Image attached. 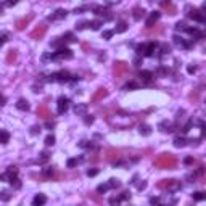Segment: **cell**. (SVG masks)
I'll return each mask as SVG.
<instances>
[{"label": "cell", "instance_id": "obj_1", "mask_svg": "<svg viewBox=\"0 0 206 206\" xmlns=\"http://www.w3.org/2000/svg\"><path fill=\"white\" fill-rule=\"evenodd\" d=\"M50 82H69L71 81V74L68 71H58V73H53L49 76Z\"/></svg>", "mask_w": 206, "mask_h": 206}, {"label": "cell", "instance_id": "obj_2", "mask_svg": "<svg viewBox=\"0 0 206 206\" xmlns=\"http://www.w3.org/2000/svg\"><path fill=\"white\" fill-rule=\"evenodd\" d=\"M73 57V50L68 49V47H61V49H58L55 53H51V60H63V58H71Z\"/></svg>", "mask_w": 206, "mask_h": 206}, {"label": "cell", "instance_id": "obj_3", "mask_svg": "<svg viewBox=\"0 0 206 206\" xmlns=\"http://www.w3.org/2000/svg\"><path fill=\"white\" fill-rule=\"evenodd\" d=\"M68 108H69V98H66V97L58 98V113L63 114V113L68 111Z\"/></svg>", "mask_w": 206, "mask_h": 206}, {"label": "cell", "instance_id": "obj_4", "mask_svg": "<svg viewBox=\"0 0 206 206\" xmlns=\"http://www.w3.org/2000/svg\"><path fill=\"white\" fill-rule=\"evenodd\" d=\"M158 47H160V44H158V42H148V44H145V51H143V57H153Z\"/></svg>", "mask_w": 206, "mask_h": 206}, {"label": "cell", "instance_id": "obj_5", "mask_svg": "<svg viewBox=\"0 0 206 206\" xmlns=\"http://www.w3.org/2000/svg\"><path fill=\"white\" fill-rule=\"evenodd\" d=\"M187 16H188L190 19H193V21H197V23H205L203 13H201V11H197V10H192L190 13H187Z\"/></svg>", "mask_w": 206, "mask_h": 206}, {"label": "cell", "instance_id": "obj_6", "mask_svg": "<svg viewBox=\"0 0 206 206\" xmlns=\"http://www.w3.org/2000/svg\"><path fill=\"white\" fill-rule=\"evenodd\" d=\"M66 16H68V11H66V10L58 8L57 11L53 13V15L49 16V19H50V21H55V19H63V18H66Z\"/></svg>", "mask_w": 206, "mask_h": 206}, {"label": "cell", "instance_id": "obj_7", "mask_svg": "<svg viewBox=\"0 0 206 206\" xmlns=\"http://www.w3.org/2000/svg\"><path fill=\"white\" fill-rule=\"evenodd\" d=\"M47 203V197L44 193H37L36 197L32 198V205L34 206H42V205H45Z\"/></svg>", "mask_w": 206, "mask_h": 206}, {"label": "cell", "instance_id": "obj_8", "mask_svg": "<svg viewBox=\"0 0 206 206\" xmlns=\"http://www.w3.org/2000/svg\"><path fill=\"white\" fill-rule=\"evenodd\" d=\"M160 16H161V13H160V11H152V13H150V18L147 19V27H152L154 23H156L158 19H160Z\"/></svg>", "mask_w": 206, "mask_h": 206}, {"label": "cell", "instance_id": "obj_9", "mask_svg": "<svg viewBox=\"0 0 206 206\" xmlns=\"http://www.w3.org/2000/svg\"><path fill=\"white\" fill-rule=\"evenodd\" d=\"M16 108H18L19 111H29V102L24 100V98H19V100L16 102Z\"/></svg>", "mask_w": 206, "mask_h": 206}, {"label": "cell", "instance_id": "obj_10", "mask_svg": "<svg viewBox=\"0 0 206 206\" xmlns=\"http://www.w3.org/2000/svg\"><path fill=\"white\" fill-rule=\"evenodd\" d=\"M139 77H140V81L142 82H150L153 79V73L152 71H140V74H139Z\"/></svg>", "mask_w": 206, "mask_h": 206}, {"label": "cell", "instance_id": "obj_11", "mask_svg": "<svg viewBox=\"0 0 206 206\" xmlns=\"http://www.w3.org/2000/svg\"><path fill=\"white\" fill-rule=\"evenodd\" d=\"M134 19H137V21H139V19H142L143 16H145V10L143 8H140V6H137V8H134Z\"/></svg>", "mask_w": 206, "mask_h": 206}, {"label": "cell", "instance_id": "obj_12", "mask_svg": "<svg viewBox=\"0 0 206 206\" xmlns=\"http://www.w3.org/2000/svg\"><path fill=\"white\" fill-rule=\"evenodd\" d=\"M85 111H87V105L85 103H77L74 106V113L76 114H85Z\"/></svg>", "mask_w": 206, "mask_h": 206}, {"label": "cell", "instance_id": "obj_13", "mask_svg": "<svg viewBox=\"0 0 206 206\" xmlns=\"http://www.w3.org/2000/svg\"><path fill=\"white\" fill-rule=\"evenodd\" d=\"M8 142H10V132L0 130V143H2V145H6Z\"/></svg>", "mask_w": 206, "mask_h": 206}, {"label": "cell", "instance_id": "obj_14", "mask_svg": "<svg viewBox=\"0 0 206 206\" xmlns=\"http://www.w3.org/2000/svg\"><path fill=\"white\" fill-rule=\"evenodd\" d=\"M188 140L185 139V137H176V140H174V147H177V148H182V147L187 145Z\"/></svg>", "mask_w": 206, "mask_h": 206}, {"label": "cell", "instance_id": "obj_15", "mask_svg": "<svg viewBox=\"0 0 206 206\" xmlns=\"http://www.w3.org/2000/svg\"><path fill=\"white\" fill-rule=\"evenodd\" d=\"M127 31V23H124V21H119L118 24H116V29H114V32H118V34H122V32H126Z\"/></svg>", "mask_w": 206, "mask_h": 206}, {"label": "cell", "instance_id": "obj_16", "mask_svg": "<svg viewBox=\"0 0 206 206\" xmlns=\"http://www.w3.org/2000/svg\"><path fill=\"white\" fill-rule=\"evenodd\" d=\"M139 132L142 134V135H150L152 134V127H150L148 124H140V127H139Z\"/></svg>", "mask_w": 206, "mask_h": 206}, {"label": "cell", "instance_id": "obj_17", "mask_svg": "<svg viewBox=\"0 0 206 206\" xmlns=\"http://www.w3.org/2000/svg\"><path fill=\"white\" fill-rule=\"evenodd\" d=\"M108 187L109 188H119V187H121V180L116 179V177H111L109 182H108Z\"/></svg>", "mask_w": 206, "mask_h": 206}, {"label": "cell", "instance_id": "obj_18", "mask_svg": "<svg viewBox=\"0 0 206 206\" xmlns=\"http://www.w3.org/2000/svg\"><path fill=\"white\" fill-rule=\"evenodd\" d=\"M102 24H103V23L100 21V19H94V21L89 23V27H90L92 31H98L102 27Z\"/></svg>", "mask_w": 206, "mask_h": 206}, {"label": "cell", "instance_id": "obj_19", "mask_svg": "<svg viewBox=\"0 0 206 206\" xmlns=\"http://www.w3.org/2000/svg\"><path fill=\"white\" fill-rule=\"evenodd\" d=\"M92 10H94V13L95 15H98V16H102V15H106V8H103V6H92Z\"/></svg>", "mask_w": 206, "mask_h": 206}, {"label": "cell", "instance_id": "obj_20", "mask_svg": "<svg viewBox=\"0 0 206 206\" xmlns=\"http://www.w3.org/2000/svg\"><path fill=\"white\" fill-rule=\"evenodd\" d=\"M205 198H206L205 192H195V193H193V200L195 201H203Z\"/></svg>", "mask_w": 206, "mask_h": 206}, {"label": "cell", "instance_id": "obj_21", "mask_svg": "<svg viewBox=\"0 0 206 206\" xmlns=\"http://www.w3.org/2000/svg\"><path fill=\"white\" fill-rule=\"evenodd\" d=\"M8 182L11 184V187H13V188H21V182H19V179H18L16 176H15V177H11V179H10Z\"/></svg>", "mask_w": 206, "mask_h": 206}, {"label": "cell", "instance_id": "obj_22", "mask_svg": "<svg viewBox=\"0 0 206 206\" xmlns=\"http://www.w3.org/2000/svg\"><path fill=\"white\" fill-rule=\"evenodd\" d=\"M53 172H55V169L51 166H47V167H44V169H42V174L45 177H51V176H53Z\"/></svg>", "mask_w": 206, "mask_h": 206}, {"label": "cell", "instance_id": "obj_23", "mask_svg": "<svg viewBox=\"0 0 206 206\" xmlns=\"http://www.w3.org/2000/svg\"><path fill=\"white\" fill-rule=\"evenodd\" d=\"M10 198H11V193H10L8 190H2V192H0V200H2V201H8Z\"/></svg>", "mask_w": 206, "mask_h": 206}, {"label": "cell", "instance_id": "obj_24", "mask_svg": "<svg viewBox=\"0 0 206 206\" xmlns=\"http://www.w3.org/2000/svg\"><path fill=\"white\" fill-rule=\"evenodd\" d=\"M108 184H100V185H98V187H97V193H100V195H103V193H105V192H108Z\"/></svg>", "mask_w": 206, "mask_h": 206}, {"label": "cell", "instance_id": "obj_25", "mask_svg": "<svg viewBox=\"0 0 206 206\" xmlns=\"http://www.w3.org/2000/svg\"><path fill=\"white\" fill-rule=\"evenodd\" d=\"M77 145H79V148H92V142H89V140H82Z\"/></svg>", "mask_w": 206, "mask_h": 206}, {"label": "cell", "instance_id": "obj_26", "mask_svg": "<svg viewBox=\"0 0 206 206\" xmlns=\"http://www.w3.org/2000/svg\"><path fill=\"white\" fill-rule=\"evenodd\" d=\"M113 34H114V31H103V32H102V37H103L105 40H109V39L113 37Z\"/></svg>", "mask_w": 206, "mask_h": 206}, {"label": "cell", "instance_id": "obj_27", "mask_svg": "<svg viewBox=\"0 0 206 206\" xmlns=\"http://www.w3.org/2000/svg\"><path fill=\"white\" fill-rule=\"evenodd\" d=\"M143 51H145V44H140V45H137V47H135V53L139 55V57H142Z\"/></svg>", "mask_w": 206, "mask_h": 206}, {"label": "cell", "instance_id": "obj_28", "mask_svg": "<svg viewBox=\"0 0 206 206\" xmlns=\"http://www.w3.org/2000/svg\"><path fill=\"white\" fill-rule=\"evenodd\" d=\"M40 130H42L40 126H32V127H31V135H39Z\"/></svg>", "mask_w": 206, "mask_h": 206}, {"label": "cell", "instance_id": "obj_29", "mask_svg": "<svg viewBox=\"0 0 206 206\" xmlns=\"http://www.w3.org/2000/svg\"><path fill=\"white\" fill-rule=\"evenodd\" d=\"M53 143H55V137L51 135V134H50V135H47L45 137V145L50 147V145H53Z\"/></svg>", "mask_w": 206, "mask_h": 206}, {"label": "cell", "instance_id": "obj_30", "mask_svg": "<svg viewBox=\"0 0 206 206\" xmlns=\"http://www.w3.org/2000/svg\"><path fill=\"white\" fill-rule=\"evenodd\" d=\"M66 166L68 167H76L77 166V160H76V158H69L68 163H66Z\"/></svg>", "mask_w": 206, "mask_h": 206}, {"label": "cell", "instance_id": "obj_31", "mask_svg": "<svg viewBox=\"0 0 206 206\" xmlns=\"http://www.w3.org/2000/svg\"><path fill=\"white\" fill-rule=\"evenodd\" d=\"M192 126H193V121H188V122H187V124H185V126H184V127H182V134H187V132H188V130H190V129H192Z\"/></svg>", "mask_w": 206, "mask_h": 206}, {"label": "cell", "instance_id": "obj_32", "mask_svg": "<svg viewBox=\"0 0 206 206\" xmlns=\"http://www.w3.org/2000/svg\"><path fill=\"white\" fill-rule=\"evenodd\" d=\"M47 160H49V152H42V153H40L39 161H40V163H45Z\"/></svg>", "mask_w": 206, "mask_h": 206}, {"label": "cell", "instance_id": "obj_33", "mask_svg": "<svg viewBox=\"0 0 206 206\" xmlns=\"http://www.w3.org/2000/svg\"><path fill=\"white\" fill-rule=\"evenodd\" d=\"M84 116H85V118H84V122H85L87 126H90L92 122H94V116H89V114H84Z\"/></svg>", "mask_w": 206, "mask_h": 206}, {"label": "cell", "instance_id": "obj_34", "mask_svg": "<svg viewBox=\"0 0 206 206\" xmlns=\"http://www.w3.org/2000/svg\"><path fill=\"white\" fill-rule=\"evenodd\" d=\"M134 66H142V57H139V55H137L135 58H134Z\"/></svg>", "mask_w": 206, "mask_h": 206}, {"label": "cell", "instance_id": "obj_35", "mask_svg": "<svg viewBox=\"0 0 206 206\" xmlns=\"http://www.w3.org/2000/svg\"><path fill=\"white\" fill-rule=\"evenodd\" d=\"M87 26H89L87 21H81V23H77V24H76V29L81 31V29H84V27H87Z\"/></svg>", "mask_w": 206, "mask_h": 206}, {"label": "cell", "instance_id": "obj_36", "mask_svg": "<svg viewBox=\"0 0 206 206\" xmlns=\"http://www.w3.org/2000/svg\"><path fill=\"white\" fill-rule=\"evenodd\" d=\"M185 27H187V24H185L184 21H179V23L176 24V29H177V31H185Z\"/></svg>", "mask_w": 206, "mask_h": 206}, {"label": "cell", "instance_id": "obj_37", "mask_svg": "<svg viewBox=\"0 0 206 206\" xmlns=\"http://www.w3.org/2000/svg\"><path fill=\"white\" fill-rule=\"evenodd\" d=\"M172 39H174V44H176V45H182V44H184V39L179 37V36H174Z\"/></svg>", "mask_w": 206, "mask_h": 206}, {"label": "cell", "instance_id": "obj_38", "mask_svg": "<svg viewBox=\"0 0 206 206\" xmlns=\"http://www.w3.org/2000/svg\"><path fill=\"white\" fill-rule=\"evenodd\" d=\"M171 51V49H169V45H166V44H163V45H161V53L163 55H166V53H169Z\"/></svg>", "mask_w": 206, "mask_h": 206}, {"label": "cell", "instance_id": "obj_39", "mask_svg": "<svg viewBox=\"0 0 206 206\" xmlns=\"http://www.w3.org/2000/svg\"><path fill=\"white\" fill-rule=\"evenodd\" d=\"M137 87H139V84H137V82H134V81H130V82L126 84V89H137Z\"/></svg>", "mask_w": 206, "mask_h": 206}, {"label": "cell", "instance_id": "obj_40", "mask_svg": "<svg viewBox=\"0 0 206 206\" xmlns=\"http://www.w3.org/2000/svg\"><path fill=\"white\" fill-rule=\"evenodd\" d=\"M0 180H2V182H6V180H10V174H8V172H3V174H0Z\"/></svg>", "mask_w": 206, "mask_h": 206}, {"label": "cell", "instance_id": "obj_41", "mask_svg": "<svg viewBox=\"0 0 206 206\" xmlns=\"http://www.w3.org/2000/svg\"><path fill=\"white\" fill-rule=\"evenodd\" d=\"M98 174V169H89L87 171V176L89 177H94V176H97Z\"/></svg>", "mask_w": 206, "mask_h": 206}, {"label": "cell", "instance_id": "obj_42", "mask_svg": "<svg viewBox=\"0 0 206 206\" xmlns=\"http://www.w3.org/2000/svg\"><path fill=\"white\" fill-rule=\"evenodd\" d=\"M187 71H188V74H193V73H197V66H195V64L192 66V64H190V66H187Z\"/></svg>", "mask_w": 206, "mask_h": 206}, {"label": "cell", "instance_id": "obj_43", "mask_svg": "<svg viewBox=\"0 0 206 206\" xmlns=\"http://www.w3.org/2000/svg\"><path fill=\"white\" fill-rule=\"evenodd\" d=\"M160 198H158V197H152V198H150V205H158V203H160Z\"/></svg>", "mask_w": 206, "mask_h": 206}, {"label": "cell", "instance_id": "obj_44", "mask_svg": "<svg viewBox=\"0 0 206 206\" xmlns=\"http://www.w3.org/2000/svg\"><path fill=\"white\" fill-rule=\"evenodd\" d=\"M85 10H89V6H79V8L74 10V13L77 15V13H82V11H85Z\"/></svg>", "mask_w": 206, "mask_h": 206}, {"label": "cell", "instance_id": "obj_45", "mask_svg": "<svg viewBox=\"0 0 206 206\" xmlns=\"http://www.w3.org/2000/svg\"><path fill=\"white\" fill-rule=\"evenodd\" d=\"M55 127V122H50V121H47L45 122V129H49V130H51Z\"/></svg>", "mask_w": 206, "mask_h": 206}, {"label": "cell", "instance_id": "obj_46", "mask_svg": "<svg viewBox=\"0 0 206 206\" xmlns=\"http://www.w3.org/2000/svg\"><path fill=\"white\" fill-rule=\"evenodd\" d=\"M109 203H111V205H118V203H121V201H119V197H118V198H114V197L109 198Z\"/></svg>", "mask_w": 206, "mask_h": 206}, {"label": "cell", "instance_id": "obj_47", "mask_svg": "<svg viewBox=\"0 0 206 206\" xmlns=\"http://www.w3.org/2000/svg\"><path fill=\"white\" fill-rule=\"evenodd\" d=\"M145 187H147V182H139V184H137V188H139V190H143Z\"/></svg>", "mask_w": 206, "mask_h": 206}, {"label": "cell", "instance_id": "obj_48", "mask_svg": "<svg viewBox=\"0 0 206 206\" xmlns=\"http://www.w3.org/2000/svg\"><path fill=\"white\" fill-rule=\"evenodd\" d=\"M184 163H185V164H192V163H193V158H192V156H187V158L184 160Z\"/></svg>", "mask_w": 206, "mask_h": 206}, {"label": "cell", "instance_id": "obj_49", "mask_svg": "<svg viewBox=\"0 0 206 206\" xmlns=\"http://www.w3.org/2000/svg\"><path fill=\"white\" fill-rule=\"evenodd\" d=\"M5 42H6V36H0V47H2Z\"/></svg>", "mask_w": 206, "mask_h": 206}, {"label": "cell", "instance_id": "obj_50", "mask_svg": "<svg viewBox=\"0 0 206 206\" xmlns=\"http://www.w3.org/2000/svg\"><path fill=\"white\" fill-rule=\"evenodd\" d=\"M5 102H6V98L3 97V95H0V106H3V105H5Z\"/></svg>", "mask_w": 206, "mask_h": 206}, {"label": "cell", "instance_id": "obj_51", "mask_svg": "<svg viewBox=\"0 0 206 206\" xmlns=\"http://www.w3.org/2000/svg\"><path fill=\"white\" fill-rule=\"evenodd\" d=\"M18 0H6V5H16Z\"/></svg>", "mask_w": 206, "mask_h": 206}, {"label": "cell", "instance_id": "obj_52", "mask_svg": "<svg viewBox=\"0 0 206 206\" xmlns=\"http://www.w3.org/2000/svg\"><path fill=\"white\" fill-rule=\"evenodd\" d=\"M49 58H51V53H45V55H42V60H49Z\"/></svg>", "mask_w": 206, "mask_h": 206}, {"label": "cell", "instance_id": "obj_53", "mask_svg": "<svg viewBox=\"0 0 206 206\" xmlns=\"http://www.w3.org/2000/svg\"><path fill=\"white\" fill-rule=\"evenodd\" d=\"M2 11H3V5L0 3V13H2Z\"/></svg>", "mask_w": 206, "mask_h": 206}]
</instances>
